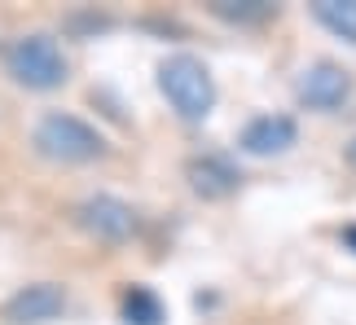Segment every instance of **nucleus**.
<instances>
[{
    "mask_svg": "<svg viewBox=\"0 0 356 325\" xmlns=\"http://www.w3.org/2000/svg\"><path fill=\"white\" fill-rule=\"evenodd\" d=\"M159 88L168 106L185 124H202L216 106V84H211V71L202 66L194 53H172V58L159 62Z\"/></svg>",
    "mask_w": 356,
    "mask_h": 325,
    "instance_id": "f257e3e1",
    "label": "nucleus"
},
{
    "mask_svg": "<svg viewBox=\"0 0 356 325\" xmlns=\"http://www.w3.org/2000/svg\"><path fill=\"white\" fill-rule=\"evenodd\" d=\"M5 71L18 79L22 88H35V92H49V88H62L71 66H66V53L53 35L35 31V35H18L13 44L5 49Z\"/></svg>",
    "mask_w": 356,
    "mask_h": 325,
    "instance_id": "f03ea898",
    "label": "nucleus"
},
{
    "mask_svg": "<svg viewBox=\"0 0 356 325\" xmlns=\"http://www.w3.org/2000/svg\"><path fill=\"white\" fill-rule=\"evenodd\" d=\"M31 141H35V150L53 162H92V158L106 154L102 132L92 124H84L79 115H66V110H49L35 124Z\"/></svg>",
    "mask_w": 356,
    "mask_h": 325,
    "instance_id": "7ed1b4c3",
    "label": "nucleus"
},
{
    "mask_svg": "<svg viewBox=\"0 0 356 325\" xmlns=\"http://www.w3.org/2000/svg\"><path fill=\"white\" fill-rule=\"evenodd\" d=\"M75 224L97 242H128L136 233V211L115 194H92L75 207Z\"/></svg>",
    "mask_w": 356,
    "mask_h": 325,
    "instance_id": "20e7f679",
    "label": "nucleus"
},
{
    "mask_svg": "<svg viewBox=\"0 0 356 325\" xmlns=\"http://www.w3.org/2000/svg\"><path fill=\"white\" fill-rule=\"evenodd\" d=\"M295 97H299V106H308V110L330 115L352 97V75L339 62H312L295 79Z\"/></svg>",
    "mask_w": 356,
    "mask_h": 325,
    "instance_id": "39448f33",
    "label": "nucleus"
},
{
    "mask_svg": "<svg viewBox=\"0 0 356 325\" xmlns=\"http://www.w3.org/2000/svg\"><path fill=\"white\" fill-rule=\"evenodd\" d=\"M62 312H66V290L53 286V281L22 286L5 308H0V317L9 325H44V321H58Z\"/></svg>",
    "mask_w": 356,
    "mask_h": 325,
    "instance_id": "423d86ee",
    "label": "nucleus"
},
{
    "mask_svg": "<svg viewBox=\"0 0 356 325\" xmlns=\"http://www.w3.org/2000/svg\"><path fill=\"white\" fill-rule=\"evenodd\" d=\"M295 141H299V128H295L291 115H255L251 124L242 128V137H238V145L246 154H255V158L286 154Z\"/></svg>",
    "mask_w": 356,
    "mask_h": 325,
    "instance_id": "0eeeda50",
    "label": "nucleus"
},
{
    "mask_svg": "<svg viewBox=\"0 0 356 325\" xmlns=\"http://www.w3.org/2000/svg\"><path fill=\"white\" fill-rule=\"evenodd\" d=\"M185 176H189V189L198 198H229L238 189V167L220 154H198L185 162Z\"/></svg>",
    "mask_w": 356,
    "mask_h": 325,
    "instance_id": "6e6552de",
    "label": "nucleus"
},
{
    "mask_svg": "<svg viewBox=\"0 0 356 325\" xmlns=\"http://www.w3.org/2000/svg\"><path fill=\"white\" fill-rule=\"evenodd\" d=\"M119 308H123V321L128 325H163L168 321V308H163V299L149 286H128Z\"/></svg>",
    "mask_w": 356,
    "mask_h": 325,
    "instance_id": "1a4fd4ad",
    "label": "nucleus"
},
{
    "mask_svg": "<svg viewBox=\"0 0 356 325\" xmlns=\"http://www.w3.org/2000/svg\"><path fill=\"white\" fill-rule=\"evenodd\" d=\"M312 18L330 35L356 44V0H312Z\"/></svg>",
    "mask_w": 356,
    "mask_h": 325,
    "instance_id": "9d476101",
    "label": "nucleus"
},
{
    "mask_svg": "<svg viewBox=\"0 0 356 325\" xmlns=\"http://www.w3.org/2000/svg\"><path fill=\"white\" fill-rule=\"evenodd\" d=\"M211 13L229 18V22H264L273 13V5L268 0H211Z\"/></svg>",
    "mask_w": 356,
    "mask_h": 325,
    "instance_id": "9b49d317",
    "label": "nucleus"
},
{
    "mask_svg": "<svg viewBox=\"0 0 356 325\" xmlns=\"http://www.w3.org/2000/svg\"><path fill=\"white\" fill-rule=\"evenodd\" d=\"M343 242H348V251H356V224H348V228H343Z\"/></svg>",
    "mask_w": 356,
    "mask_h": 325,
    "instance_id": "f8f14e48",
    "label": "nucleus"
}]
</instances>
